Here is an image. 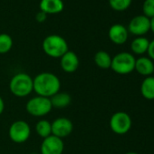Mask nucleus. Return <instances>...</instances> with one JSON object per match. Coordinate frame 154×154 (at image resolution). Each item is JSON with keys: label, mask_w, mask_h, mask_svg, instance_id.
<instances>
[{"label": "nucleus", "mask_w": 154, "mask_h": 154, "mask_svg": "<svg viewBox=\"0 0 154 154\" xmlns=\"http://www.w3.org/2000/svg\"><path fill=\"white\" fill-rule=\"evenodd\" d=\"M124 154H139V153H137V152H135V151H129V152H126V153H124Z\"/></svg>", "instance_id": "bb28decb"}, {"label": "nucleus", "mask_w": 154, "mask_h": 154, "mask_svg": "<svg viewBox=\"0 0 154 154\" xmlns=\"http://www.w3.org/2000/svg\"><path fill=\"white\" fill-rule=\"evenodd\" d=\"M112 57L110 55L109 53H107L106 51H98L94 57V63L95 64L103 70L109 69L111 68V64H112Z\"/></svg>", "instance_id": "a211bd4d"}, {"label": "nucleus", "mask_w": 154, "mask_h": 154, "mask_svg": "<svg viewBox=\"0 0 154 154\" xmlns=\"http://www.w3.org/2000/svg\"><path fill=\"white\" fill-rule=\"evenodd\" d=\"M52 107L53 108H57V109H63L70 105L72 102V97L69 94L67 93H62L59 92L54 96L50 98Z\"/></svg>", "instance_id": "f3484780"}, {"label": "nucleus", "mask_w": 154, "mask_h": 154, "mask_svg": "<svg viewBox=\"0 0 154 154\" xmlns=\"http://www.w3.org/2000/svg\"><path fill=\"white\" fill-rule=\"evenodd\" d=\"M47 18V15L42 11H39L36 15H35V20L38 22V23H43L46 20Z\"/></svg>", "instance_id": "b1692460"}, {"label": "nucleus", "mask_w": 154, "mask_h": 154, "mask_svg": "<svg viewBox=\"0 0 154 154\" xmlns=\"http://www.w3.org/2000/svg\"><path fill=\"white\" fill-rule=\"evenodd\" d=\"M147 54H148V55H149V58L151 59L152 61H154V39L151 40V41L149 42V48H148Z\"/></svg>", "instance_id": "5701e85b"}, {"label": "nucleus", "mask_w": 154, "mask_h": 154, "mask_svg": "<svg viewBox=\"0 0 154 154\" xmlns=\"http://www.w3.org/2000/svg\"><path fill=\"white\" fill-rule=\"evenodd\" d=\"M128 32L133 35L143 36L150 30V19L144 15H139L131 18L128 26Z\"/></svg>", "instance_id": "6e6552de"}, {"label": "nucleus", "mask_w": 154, "mask_h": 154, "mask_svg": "<svg viewBox=\"0 0 154 154\" xmlns=\"http://www.w3.org/2000/svg\"><path fill=\"white\" fill-rule=\"evenodd\" d=\"M4 110H5V102H4L3 98L0 96V115L3 113Z\"/></svg>", "instance_id": "393cba45"}, {"label": "nucleus", "mask_w": 154, "mask_h": 154, "mask_svg": "<svg viewBox=\"0 0 154 154\" xmlns=\"http://www.w3.org/2000/svg\"><path fill=\"white\" fill-rule=\"evenodd\" d=\"M51 124L52 135L60 139L69 136L73 130V124L72 121L66 117H58L53 122H51Z\"/></svg>", "instance_id": "9d476101"}, {"label": "nucleus", "mask_w": 154, "mask_h": 154, "mask_svg": "<svg viewBox=\"0 0 154 154\" xmlns=\"http://www.w3.org/2000/svg\"><path fill=\"white\" fill-rule=\"evenodd\" d=\"M134 70L142 76H145V77L151 76L154 72L153 61L146 56L139 57L135 61Z\"/></svg>", "instance_id": "ddd939ff"}, {"label": "nucleus", "mask_w": 154, "mask_h": 154, "mask_svg": "<svg viewBox=\"0 0 154 154\" xmlns=\"http://www.w3.org/2000/svg\"><path fill=\"white\" fill-rule=\"evenodd\" d=\"M45 54L52 58H61L67 51H69L66 40L58 35H47L42 44Z\"/></svg>", "instance_id": "7ed1b4c3"}, {"label": "nucleus", "mask_w": 154, "mask_h": 154, "mask_svg": "<svg viewBox=\"0 0 154 154\" xmlns=\"http://www.w3.org/2000/svg\"><path fill=\"white\" fill-rule=\"evenodd\" d=\"M149 45V41L148 38L144 36H138L132 40L131 44V50L133 54L141 55L147 53Z\"/></svg>", "instance_id": "dca6fc26"}, {"label": "nucleus", "mask_w": 154, "mask_h": 154, "mask_svg": "<svg viewBox=\"0 0 154 154\" xmlns=\"http://www.w3.org/2000/svg\"><path fill=\"white\" fill-rule=\"evenodd\" d=\"M132 0H109L110 7L118 12L124 11L128 9L131 5Z\"/></svg>", "instance_id": "412c9836"}, {"label": "nucleus", "mask_w": 154, "mask_h": 154, "mask_svg": "<svg viewBox=\"0 0 154 154\" xmlns=\"http://www.w3.org/2000/svg\"><path fill=\"white\" fill-rule=\"evenodd\" d=\"M33 81L34 92L39 96L50 99L60 92L61 81L59 77L53 72H40L35 77Z\"/></svg>", "instance_id": "f257e3e1"}, {"label": "nucleus", "mask_w": 154, "mask_h": 154, "mask_svg": "<svg viewBox=\"0 0 154 154\" xmlns=\"http://www.w3.org/2000/svg\"><path fill=\"white\" fill-rule=\"evenodd\" d=\"M30 154H39V153H37V152H32V153H30Z\"/></svg>", "instance_id": "cd10ccee"}, {"label": "nucleus", "mask_w": 154, "mask_h": 154, "mask_svg": "<svg viewBox=\"0 0 154 154\" xmlns=\"http://www.w3.org/2000/svg\"><path fill=\"white\" fill-rule=\"evenodd\" d=\"M61 68L63 72L72 73L75 72L79 67L80 61L79 57L74 52L67 51L61 58H60Z\"/></svg>", "instance_id": "9b49d317"}, {"label": "nucleus", "mask_w": 154, "mask_h": 154, "mask_svg": "<svg viewBox=\"0 0 154 154\" xmlns=\"http://www.w3.org/2000/svg\"><path fill=\"white\" fill-rule=\"evenodd\" d=\"M131 118L125 112H117L110 119L111 130L118 135L126 134L131 128Z\"/></svg>", "instance_id": "0eeeda50"}, {"label": "nucleus", "mask_w": 154, "mask_h": 154, "mask_svg": "<svg viewBox=\"0 0 154 154\" xmlns=\"http://www.w3.org/2000/svg\"><path fill=\"white\" fill-rule=\"evenodd\" d=\"M135 61L136 59L132 54L128 52H121L112 57L111 69L118 74H129L134 71Z\"/></svg>", "instance_id": "20e7f679"}, {"label": "nucleus", "mask_w": 154, "mask_h": 154, "mask_svg": "<svg viewBox=\"0 0 154 154\" xmlns=\"http://www.w3.org/2000/svg\"><path fill=\"white\" fill-rule=\"evenodd\" d=\"M13 46V39L8 34H0V54H8Z\"/></svg>", "instance_id": "aec40b11"}, {"label": "nucleus", "mask_w": 154, "mask_h": 154, "mask_svg": "<svg viewBox=\"0 0 154 154\" xmlns=\"http://www.w3.org/2000/svg\"><path fill=\"white\" fill-rule=\"evenodd\" d=\"M140 94L146 100H154V76L145 77L140 85Z\"/></svg>", "instance_id": "2eb2a0df"}, {"label": "nucleus", "mask_w": 154, "mask_h": 154, "mask_svg": "<svg viewBox=\"0 0 154 154\" xmlns=\"http://www.w3.org/2000/svg\"><path fill=\"white\" fill-rule=\"evenodd\" d=\"M150 31L154 34V17L150 18Z\"/></svg>", "instance_id": "a878e982"}, {"label": "nucleus", "mask_w": 154, "mask_h": 154, "mask_svg": "<svg viewBox=\"0 0 154 154\" xmlns=\"http://www.w3.org/2000/svg\"><path fill=\"white\" fill-rule=\"evenodd\" d=\"M35 131L39 137L45 139L52 135V124L49 121L42 119L35 124Z\"/></svg>", "instance_id": "6ab92c4d"}, {"label": "nucleus", "mask_w": 154, "mask_h": 154, "mask_svg": "<svg viewBox=\"0 0 154 154\" xmlns=\"http://www.w3.org/2000/svg\"><path fill=\"white\" fill-rule=\"evenodd\" d=\"M108 36L113 44L120 45L126 43V41L128 40L129 32L123 25L114 24L110 27Z\"/></svg>", "instance_id": "f8f14e48"}, {"label": "nucleus", "mask_w": 154, "mask_h": 154, "mask_svg": "<svg viewBox=\"0 0 154 154\" xmlns=\"http://www.w3.org/2000/svg\"><path fill=\"white\" fill-rule=\"evenodd\" d=\"M64 143L63 139L50 135L43 140L40 146V154H63Z\"/></svg>", "instance_id": "1a4fd4ad"}, {"label": "nucleus", "mask_w": 154, "mask_h": 154, "mask_svg": "<svg viewBox=\"0 0 154 154\" xmlns=\"http://www.w3.org/2000/svg\"><path fill=\"white\" fill-rule=\"evenodd\" d=\"M152 75H153V76H154V72H153V74H152Z\"/></svg>", "instance_id": "c85d7f7f"}, {"label": "nucleus", "mask_w": 154, "mask_h": 154, "mask_svg": "<svg viewBox=\"0 0 154 154\" xmlns=\"http://www.w3.org/2000/svg\"><path fill=\"white\" fill-rule=\"evenodd\" d=\"M142 12L148 18H152L154 17V0H144L142 4Z\"/></svg>", "instance_id": "4be33fe9"}, {"label": "nucleus", "mask_w": 154, "mask_h": 154, "mask_svg": "<svg viewBox=\"0 0 154 154\" xmlns=\"http://www.w3.org/2000/svg\"><path fill=\"white\" fill-rule=\"evenodd\" d=\"M39 8L46 15H56L63 10L64 5L63 0H41Z\"/></svg>", "instance_id": "4468645a"}, {"label": "nucleus", "mask_w": 154, "mask_h": 154, "mask_svg": "<svg viewBox=\"0 0 154 154\" xmlns=\"http://www.w3.org/2000/svg\"><path fill=\"white\" fill-rule=\"evenodd\" d=\"M8 135L10 140L15 143H24L28 140L31 135L30 125L22 120L14 122L8 130Z\"/></svg>", "instance_id": "423d86ee"}, {"label": "nucleus", "mask_w": 154, "mask_h": 154, "mask_svg": "<svg viewBox=\"0 0 154 154\" xmlns=\"http://www.w3.org/2000/svg\"><path fill=\"white\" fill-rule=\"evenodd\" d=\"M52 109L53 107L50 99L39 95L31 98L26 104V112L34 117L45 116L52 111Z\"/></svg>", "instance_id": "39448f33"}, {"label": "nucleus", "mask_w": 154, "mask_h": 154, "mask_svg": "<svg viewBox=\"0 0 154 154\" xmlns=\"http://www.w3.org/2000/svg\"><path fill=\"white\" fill-rule=\"evenodd\" d=\"M9 89L16 97H26L34 91L33 78L26 72H18L11 78Z\"/></svg>", "instance_id": "f03ea898"}]
</instances>
